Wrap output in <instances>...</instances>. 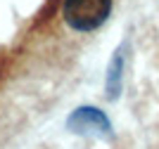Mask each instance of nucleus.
I'll list each match as a JSON object with an SVG mask.
<instances>
[{
    "label": "nucleus",
    "mask_w": 159,
    "mask_h": 149,
    "mask_svg": "<svg viewBox=\"0 0 159 149\" xmlns=\"http://www.w3.org/2000/svg\"><path fill=\"white\" fill-rule=\"evenodd\" d=\"M112 0H64L62 17L74 31H95L109 19Z\"/></svg>",
    "instance_id": "nucleus-1"
},
{
    "label": "nucleus",
    "mask_w": 159,
    "mask_h": 149,
    "mask_svg": "<svg viewBox=\"0 0 159 149\" xmlns=\"http://www.w3.org/2000/svg\"><path fill=\"white\" fill-rule=\"evenodd\" d=\"M66 128L79 135H98V137H109L112 135V123L109 118L95 107H81L69 116Z\"/></svg>",
    "instance_id": "nucleus-2"
},
{
    "label": "nucleus",
    "mask_w": 159,
    "mask_h": 149,
    "mask_svg": "<svg viewBox=\"0 0 159 149\" xmlns=\"http://www.w3.org/2000/svg\"><path fill=\"white\" fill-rule=\"evenodd\" d=\"M126 45L114 52V59L109 62V73H107V97L116 99L121 90V71H124V59H126Z\"/></svg>",
    "instance_id": "nucleus-3"
}]
</instances>
